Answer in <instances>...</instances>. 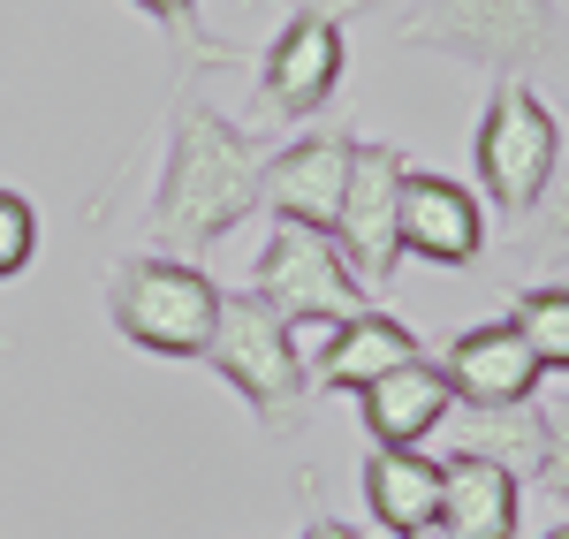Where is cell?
<instances>
[{"instance_id":"6da1fadb","label":"cell","mask_w":569,"mask_h":539,"mask_svg":"<svg viewBox=\"0 0 569 539\" xmlns=\"http://www.w3.org/2000/svg\"><path fill=\"white\" fill-rule=\"evenodd\" d=\"M259 176H266V130L251 137L243 122H228L206 91H190V77H176L168 160H160V182H152V251L198 259L220 236H236L259 213Z\"/></svg>"},{"instance_id":"7a4b0ae2","label":"cell","mask_w":569,"mask_h":539,"mask_svg":"<svg viewBox=\"0 0 569 539\" xmlns=\"http://www.w3.org/2000/svg\"><path fill=\"white\" fill-rule=\"evenodd\" d=\"M395 39L463 61L486 77H555L569 84V8L562 0H410Z\"/></svg>"},{"instance_id":"3957f363","label":"cell","mask_w":569,"mask_h":539,"mask_svg":"<svg viewBox=\"0 0 569 539\" xmlns=\"http://www.w3.org/2000/svg\"><path fill=\"white\" fill-rule=\"evenodd\" d=\"M206 365L251 403L266 433H297L311 418V358L297 342V327L266 305L259 289H220V319H213V342H206Z\"/></svg>"},{"instance_id":"277c9868","label":"cell","mask_w":569,"mask_h":539,"mask_svg":"<svg viewBox=\"0 0 569 539\" xmlns=\"http://www.w3.org/2000/svg\"><path fill=\"white\" fill-rule=\"evenodd\" d=\"M107 319L130 350L152 358H206L220 319V281L198 259H168V251H130L107 267Z\"/></svg>"},{"instance_id":"5b68a950","label":"cell","mask_w":569,"mask_h":539,"mask_svg":"<svg viewBox=\"0 0 569 539\" xmlns=\"http://www.w3.org/2000/svg\"><path fill=\"white\" fill-rule=\"evenodd\" d=\"M471 160H479V182H486L479 206H493L501 221H525L539 206V190H547V176H555V160H562V114L539 99V84L493 77Z\"/></svg>"},{"instance_id":"8992f818","label":"cell","mask_w":569,"mask_h":539,"mask_svg":"<svg viewBox=\"0 0 569 539\" xmlns=\"http://www.w3.org/2000/svg\"><path fill=\"white\" fill-rule=\"evenodd\" d=\"M365 0H305L273 46L259 53V114L266 130H281V122H319V114H335V91H342V61H350V16Z\"/></svg>"},{"instance_id":"52a82bcc","label":"cell","mask_w":569,"mask_h":539,"mask_svg":"<svg viewBox=\"0 0 569 539\" xmlns=\"http://www.w3.org/2000/svg\"><path fill=\"white\" fill-rule=\"evenodd\" d=\"M251 289H259L297 335H305V327H335V319H350V312L372 305L365 281L350 273V259L335 251V236H327V228H305V221H273Z\"/></svg>"},{"instance_id":"ba28073f","label":"cell","mask_w":569,"mask_h":539,"mask_svg":"<svg viewBox=\"0 0 569 539\" xmlns=\"http://www.w3.org/2000/svg\"><path fill=\"white\" fill-rule=\"evenodd\" d=\"M402 168H410L402 144L357 130L350 182H342V206H335V228H327L357 281H380V289H388L395 267H402V243H395V190H402Z\"/></svg>"},{"instance_id":"9c48e42d","label":"cell","mask_w":569,"mask_h":539,"mask_svg":"<svg viewBox=\"0 0 569 539\" xmlns=\"http://www.w3.org/2000/svg\"><path fill=\"white\" fill-rule=\"evenodd\" d=\"M350 144L357 130L342 114H319L305 122V137L273 144L259 176V206L273 221H305V228H335V206H342V182H350Z\"/></svg>"},{"instance_id":"30bf717a","label":"cell","mask_w":569,"mask_h":539,"mask_svg":"<svg viewBox=\"0 0 569 539\" xmlns=\"http://www.w3.org/2000/svg\"><path fill=\"white\" fill-rule=\"evenodd\" d=\"M395 243H402V259H426V267H479L486 259V206L463 182L433 176V168H402Z\"/></svg>"},{"instance_id":"8fae6325","label":"cell","mask_w":569,"mask_h":539,"mask_svg":"<svg viewBox=\"0 0 569 539\" xmlns=\"http://www.w3.org/2000/svg\"><path fill=\"white\" fill-rule=\"evenodd\" d=\"M440 380L463 410H509L531 403L547 388V365L531 358V342L509 327V319H486V327H463L440 358Z\"/></svg>"},{"instance_id":"7c38bea8","label":"cell","mask_w":569,"mask_h":539,"mask_svg":"<svg viewBox=\"0 0 569 539\" xmlns=\"http://www.w3.org/2000/svg\"><path fill=\"white\" fill-rule=\"evenodd\" d=\"M402 358H426V342H418V327L410 319L380 312V305H365V312L335 319L327 335H319V365H311V396H357V388H372L388 365Z\"/></svg>"},{"instance_id":"4fadbf2b","label":"cell","mask_w":569,"mask_h":539,"mask_svg":"<svg viewBox=\"0 0 569 539\" xmlns=\"http://www.w3.org/2000/svg\"><path fill=\"white\" fill-rule=\"evenodd\" d=\"M525 517V479L509 463H493L479 449H448L440 456V532L448 539H517Z\"/></svg>"},{"instance_id":"5bb4252c","label":"cell","mask_w":569,"mask_h":539,"mask_svg":"<svg viewBox=\"0 0 569 539\" xmlns=\"http://www.w3.org/2000/svg\"><path fill=\"white\" fill-rule=\"evenodd\" d=\"M357 403H365V433H372V449H426L440 426L456 418V396H448V380H440L433 358L388 365L372 388H357Z\"/></svg>"},{"instance_id":"9a60e30c","label":"cell","mask_w":569,"mask_h":539,"mask_svg":"<svg viewBox=\"0 0 569 539\" xmlns=\"http://www.w3.org/2000/svg\"><path fill=\"white\" fill-rule=\"evenodd\" d=\"M365 501L395 539L440 517V456L426 449H372L365 456Z\"/></svg>"},{"instance_id":"2e32d148","label":"cell","mask_w":569,"mask_h":539,"mask_svg":"<svg viewBox=\"0 0 569 539\" xmlns=\"http://www.w3.org/2000/svg\"><path fill=\"white\" fill-rule=\"evenodd\" d=\"M509 267H517V281H555L569 267V122H562V160L539 190V206L525 213V228H517Z\"/></svg>"},{"instance_id":"e0dca14e","label":"cell","mask_w":569,"mask_h":539,"mask_svg":"<svg viewBox=\"0 0 569 539\" xmlns=\"http://www.w3.org/2000/svg\"><path fill=\"white\" fill-rule=\"evenodd\" d=\"M144 23H160V39L176 46V69L190 77H206V69H228V61H251V46L243 39H220V31H206V16H198V0H130Z\"/></svg>"},{"instance_id":"ac0fdd59","label":"cell","mask_w":569,"mask_h":539,"mask_svg":"<svg viewBox=\"0 0 569 539\" xmlns=\"http://www.w3.org/2000/svg\"><path fill=\"white\" fill-rule=\"evenodd\" d=\"M525 479L547 501H569V372L555 388L531 396V449H525Z\"/></svg>"},{"instance_id":"d6986e66","label":"cell","mask_w":569,"mask_h":539,"mask_svg":"<svg viewBox=\"0 0 569 539\" xmlns=\"http://www.w3.org/2000/svg\"><path fill=\"white\" fill-rule=\"evenodd\" d=\"M509 327L531 342V358L547 365V380H562L569 372V281H525L517 289V305H509Z\"/></svg>"},{"instance_id":"ffe728a7","label":"cell","mask_w":569,"mask_h":539,"mask_svg":"<svg viewBox=\"0 0 569 539\" xmlns=\"http://www.w3.org/2000/svg\"><path fill=\"white\" fill-rule=\"evenodd\" d=\"M31 259H39V213L23 190H0V281H16Z\"/></svg>"},{"instance_id":"44dd1931","label":"cell","mask_w":569,"mask_h":539,"mask_svg":"<svg viewBox=\"0 0 569 539\" xmlns=\"http://www.w3.org/2000/svg\"><path fill=\"white\" fill-rule=\"evenodd\" d=\"M297 539H365V532H357V525H342V517H311Z\"/></svg>"},{"instance_id":"7402d4cb","label":"cell","mask_w":569,"mask_h":539,"mask_svg":"<svg viewBox=\"0 0 569 539\" xmlns=\"http://www.w3.org/2000/svg\"><path fill=\"white\" fill-rule=\"evenodd\" d=\"M402 539H448V532H440V525H418V532H402Z\"/></svg>"},{"instance_id":"603a6c76","label":"cell","mask_w":569,"mask_h":539,"mask_svg":"<svg viewBox=\"0 0 569 539\" xmlns=\"http://www.w3.org/2000/svg\"><path fill=\"white\" fill-rule=\"evenodd\" d=\"M539 539H569V525H555V532H539Z\"/></svg>"},{"instance_id":"cb8c5ba5","label":"cell","mask_w":569,"mask_h":539,"mask_svg":"<svg viewBox=\"0 0 569 539\" xmlns=\"http://www.w3.org/2000/svg\"><path fill=\"white\" fill-rule=\"evenodd\" d=\"M236 8H259V0H236Z\"/></svg>"}]
</instances>
